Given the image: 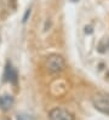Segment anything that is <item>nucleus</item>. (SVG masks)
I'll list each match as a JSON object with an SVG mask.
<instances>
[{
	"instance_id": "f257e3e1",
	"label": "nucleus",
	"mask_w": 109,
	"mask_h": 120,
	"mask_svg": "<svg viewBox=\"0 0 109 120\" xmlns=\"http://www.w3.org/2000/svg\"><path fill=\"white\" fill-rule=\"evenodd\" d=\"M65 67V61L61 55L58 53H51L46 58V68L51 74L61 73Z\"/></svg>"
},
{
	"instance_id": "1a4fd4ad",
	"label": "nucleus",
	"mask_w": 109,
	"mask_h": 120,
	"mask_svg": "<svg viewBox=\"0 0 109 120\" xmlns=\"http://www.w3.org/2000/svg\"><path fill=\"white\" fill-rule=\"evenodd\" d=\"M0 43H1V37H0Z\"/></svg>"
},
{
	"instance_id": "0eeeda50",
	"label": "nucleus",
	"mask_w": 109,
	"mask_h": 120,
	"mask_svg": "<svg viewBox=\"0 0 109 120\" xmlns=\"http://www.w3.org/2000/svg\"><path fill=\"white\" fill-rule=\"evenodd\" d=\"M30 15V9H28L27 11H26V13H24V16H23V23H26L27 22V19H28V16Z\"/></svg>"
},
{
	"instance_id": "7ed1b4c3",
	"label": "nucleus",
	"mask_w": 109,
	"mask_h": 120,
	"mask_svg": "<svg viewBox=\"0 0 109 120\" xmlns=\"http://www.w3.org/2000/svg\"><path fill=\"white\" fill-rule=\"evenodd\" d=\"M49 120H74V118L67 109L53 108L49 113Z\"/></svg>"
},
{
	"instance_id": "f03ea898",
	"label": "nucleus",
	"mask_w": 109,
	"mask_h": 120,
	"mask_svg": "<svg viewBox=\"0 0 109 120\" xmlns=\"http://www.w3.org/2000/svg\"><path fill=\"white\" fill-rule=\"evenodd\" d=\"M92 104L102 114L109 115V94L99 92L92 96Z\"/></svg>"
},
{
	"instance_id": "423d86ee",
	"label": "nucleus",
	"mask_w": 109,
	"mask_h": 120,
	"mask_svg": "<svg viewBox=\"0 0 109 120\" xmlns=\"http://www.w3.org/2000/svg\"><path fill=\"white\" fill-rule=\"evenodd\" d=\"M97 50L101 53H105L109 51V38H103L97 46Z\"/></svg>"
},
{
	"instance_id": "20e7f679",
	"label": "nucleus",
	"mask_w": 109,
	"mask_h": 120,
	"mask_svg": "<svg viewBox=\"0 0 109 120\" xmlns=\"http://www.w3.org/2000/svg\"><path fill=\"white\" fill-rule=\"evenodd\" d=\"M17 80H18V74L16 72V69L11 66V63H7L5 67V72H4V81H10L16 85Z\"/></svg>"
},
{
	"instance_id": "9d476101",
	"label": "nucleus",
	"mask_w": 109,
	"mask_h": 120,
	"mask_svg": "<svg viewBox=\"0 0 109 120\" xmlns=\"http://www.w3.org/2000/svg\"><path fill=\"white\" fill-rule=\"evenodd\" d=\"M4 120H10V119H4Z\"/></svg>"
},
{
	"instance_id": "6e6552de",
	"label": "nucleus",
	"mask_w": 109,
	"mask_h": 120,
	"mask_svg": "<svg viewBox=\"0 0 109 120\" xmlns=\"http://www.w3.org/2000/svg\"><path fill=\"white\" fill-rule=\"evenodd\" d=\"M17 120H29V118L27 115H18Z\"/></svg>"
},
{
	"instance_id": "39448f33",
	"label": "nucleus",
	"mask_w": 109,
	"mask_h": 120,
	"mask_svg": "<svg viewBox=\"0 0 109 120\" xmlns=\"http://www.w3.org/2000/svg\"><path fill=\"white\" fill-rule=\"evenodd\" d=\"M15 103V100L11 95H3L0 96V109L7 112L12 108V105Z\"/></svg>"
}]
</instances>
